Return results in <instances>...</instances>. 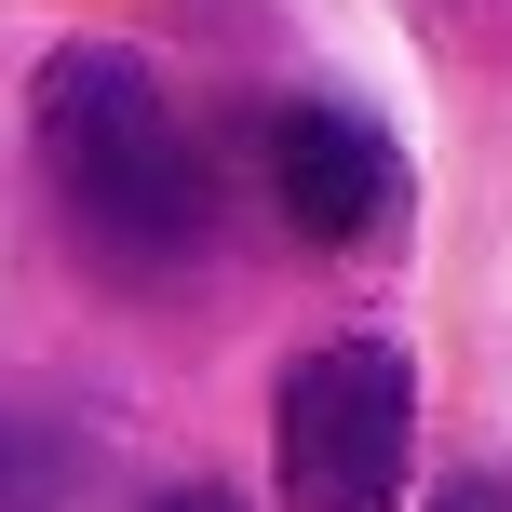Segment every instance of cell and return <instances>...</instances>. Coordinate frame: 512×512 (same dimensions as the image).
<instances>
[{"mask_svg":"<svg viewBox=\"0 0 512 512\" xmlns=\"http://www.w3.org/2000/svg\"><path fill=\"white\" fill-rule=\"evenodd\" d=\"M27 135H41V176L81 216V243H108L122 270H176L203 243V149H189V122H176L149 54H122V41L41 54Z\"/></svg>","mask_w":512,"mask_h":512,"instance_id":"1","label":"cell"},{"mask_svg":"<svg viewBox=\"0 0 512 512\" xmlns=\"http://www.w3.org/2000/svg\"><path fill=\"white\" fill-rule=\"evenodd\" d=\"M418 459V364L405 337H324L270 391V486L283 512H405Z\"/></svg>","mask_w":512,"mask_h":512,"instance_id":"2","label":"cell"},{"mask_svg":"<svg viewBox=\"0 0 512 512\" xmlns=\"http://www.w3.org/2000/svg\"><path fill=\"white\" fill-rule=\"evenodd\" d=\"M270 203L297 216V243H378L391 216H405V149H391L364 108H337V95H297V108H270Z\"/></svg>","mask_w":512,"mask_h":512,"instance_id":"3","label":"cell"},{"mask_svg":"<svg viewBox=\"0 0 512 512\" xmlns=\"http://www.w3.org/2000/svg\"><path fill=\"white\" fill-rule=\"evenodd\" d=\"M81 486H95V445L41 391H0V512H81Z\"/></svg>","mask_w":512,"mask_h":512,"instance_id":"4","label":"cell"},{"mask_svg":"<svg viewBox=\"0 0 512 512\" xmlns=\"http://www.w3.org/2000/svg\"><path fill=\"white\" fill-rule=\"evenodd\" d=\"M432 512H512V472H472V486H445Z\"/></svg>","mask_w":512,"mask_h":512,"instance_id":"5","label":"cell"},{"mask_svg":"<svg viewBox=\"0 0 512 512\" xmlns=\"http://www.w3.org/2000/svg\"><path fill=\"white\" fill-rule=\"evenodd\" d=\"M149 512H243V499H230V486H162Z\"/></svg>","mask_w":512,"mask_h":512,"instance_id":"6","label":"cell"}]
</instances>
